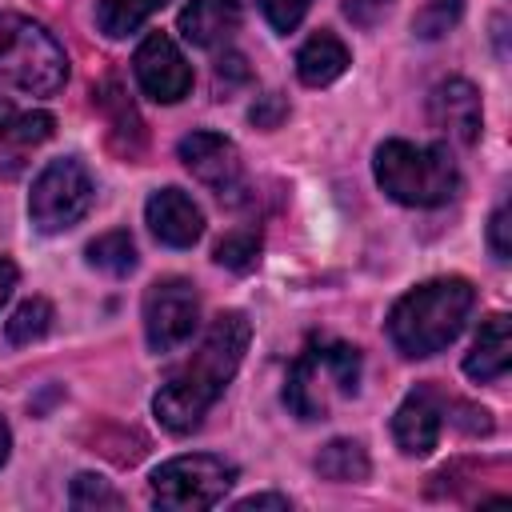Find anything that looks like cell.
<instances>
[{"mask_svg": "<svg viewBox=\"0 0 512 512\" xmlns=\"http://www.w3.org/2000/svg\"><path fill=\"white\" fill-rule=\"evenodd\" d=\"M488 248H492V256L500 264L512 260V208L508 204H500L492 212V220H488Z\"/></svg>", "mask_w": 512, "mask_h": 512, "instance_id": "26", "label": "cell"}, {"mask_svg": "<svg viewBox=\"0 0 512 512\" xmlns=\"http://www.w3.org/2000/svg\"><path fill=\"white\" fill-rule=\"evenodd\" d=\"M252 508H280V512H288L292 504H288V496H272V492H260V496H244V500H236V512H252Z\"/></svg>", "mask_w": 512, "mask_h": 512, "instance_id": "30", "label": "cell"}, {"mask_svg": "<svg viewBox=\"0 0 512 512\" xmlns=\"http://www.w3.org/2000/svg\"><path fill=\"white\" fill-rule=\"evenodd\" d=\"M12 116H16V108H12V100H8V96H0V132L8 128V120H12Z\"/></svg>", "mask_w": 512, "mask_h": 512, "instance_id": "33", "label": "cell"}, {"mask_svg": "<svg viewBox=\"0 0 512 512\" xmlns=\"http://www.w3.org/2000/svg\"><path fill=\"white\" fill-rule=\"evenodd\" d=\"M460 12H464V0H428L412 16V32L420 40H440L444 32H452L460 24Z\"/></svg>", "mask_w": 512, "mask_h": 512, "instance_id": "22", "label": "cell"}, {"mask_svg": "<svg viewBox=\"0 0 512 512\" xmlns=\"http://www.w3.org/2000/svg\"><path fill=\"white\" fill-rule=\"evenodd\" d=\"M316 472H320L324 480H332V484H360V480H368L372 464H368V452H364L360 440H344V436H340V440H328V444L320 448Z\"/></svg>", "mask_w": 512, "mask_h": 512, "instance_id": "17", "label": "cell"}, {"mask_svg": "<svg viewBox=\"0 0 512 512\" xmlns=\"http://www.w3.org/2000/svg\"><path fill=\"white\" fill-rule=\"evenodd\" d=\"M200 324V296L184 276H164L144 292V340L152 352H176Z\"/></svg>", "mask_w": 512, "mask_h": 512, "instance_id": "8", "label": "cell"}, {"mask_svg": "<svg viewBox=\"0 0 512 512\" xmlns=\"http://www.w3.org/2000/svg\"><path fill=\"white\" fill-rule=\"evenodd\" d=\"M168 0H100L96 4V24L104 36L120 40L128 32H136L152 12H160Z\"/></svg>", "mask_w": 512, "mask_h": 512, "instance_id": "19", "label": "cell"}, {"mask_svg": "<svg viewBox=\"0 0 512 512\" xmlns=\"http://www.w3.org/2000/svg\"><path fill=\"white\" fill-rule=\"evenodd\" d=\"M8 452H12V432H8V424L0 420V468H4V460H8Z\"/></svg>", "mask_w": 512, "mask_h": 512, "instance_id": "32", "label": "cell"}, {"mask_svg": "<svg viewBox=\"0 0 512 512\" xmlns=\"http://www.w3.org/2000/svg\"><path fill=\"white\" fill-rule=\"evenodd\" d=\"M440 424H444V404H440L436 388L420 384L400 400V408L392 416V440L404 456H428L440 440Z\"/></svg>", "mask_w": 512, "mask_h": 512, "instance_id": "12", "label": "cell"}, {"mask_svg": "<svg viewBox=\"0 0 512 512\" xmlns=\"http://www.w3.org/2000/svg\"><path fill=\"white\" fill-rule=\"evenodd\" d=\"M12 288H16V264H12L8 256H0V308H4V300L12 296Z\"/></svg>", "mask_w": 512, "mask_h": 512, "instance_id": "31", "label": "cell"}, {"mask_svg": "<svg viewBox=\"0 0 512 512\" xmlns=\"http://www.w3.org/2000/svg\"><path fill=\"white\" fill-rule=\"evenodd\" d=\"M180 36L196 48L228 44L240 28V0H188L180 8Z\"/></svg>", "mask_w": 512, "mask_h": 512, "instance_id": "14", "label": "cell"}, {"mask_svg": "<svg viewBox=\"0 0 512 512\" xmlns=\"http://www.w3.org/2000/svg\"><path fill=\"white\" fill-rule=\"evenodd\" d=\"M68 80V56L56 36L16 12H0V88L52 96Z\"/></svg>", "mask_w": 512, "mask_h": 512, "instance_id": "5", "label": "cell"}, {"mask_svg": "<svg viewBox=\"0 0 512 512\" xmlns=\"http://www.w3.org/2000/svg\"><path fill=\"white\" fill-rule=\"evenodd\" d=\"M68 500H72V508H80V512H88V508H120V504H124V496H120L104 476H96V472H80V476L72 480V488H68Z\"/></svg>", "mask_w": 512, "mask_h": 512, "instance_id": "23", "label": "cell"}, {"mask_svg": "<svg viewBox=\"0 0 512 512\" xmlns=\"http://www.w3.org/2000/svg\"><path fill=\"white\" fill-rule=\"evenodd\" d=\"M144 220L152 236L168 248H192L204 236V212L200 204L180 188H160L144 204Z\"/></svg>", "mask_w": 512, "mask_h": 512, "instance_id": "13", "label": "cell"}, {"mask_svg": "<svg viewBox=\"0 0 512 512\" xmlns=\"http://www.w3.org/2000/svg\"><path fill=\"white\" fill-rule=\"evenodd\" d=\"M132 72H136L140 92L152 96L156 104H176L192 88V68L168 32H148L140 40V48L132 56Z\"/></svg>", "mask_w": 512, "mask_h": 512, "instance_id": "9", "label": "cell"}, {"mask_svg": "<svg viewBox=\"0 0 512 512\" xmlns=\"http://www.w3.org/2000/svg\"><path fill=\"white\" fill-rule=\"evenodd\" d=\"M348 64H352V56H348V48L336 32H316L296 52V76L308 88H324V84L340 80Z\"/></svg>", "mask_w": 512, "mask_h": 512, "instance_id": "16", "label": "cell"}, {"mask_svg": "<svg viewBox=\"0 0 512 512\" xmlns=\"http://www.w3.org/2000/svg\"><path fill=\"white\" fill-rule=\"evenodd\" d=\"M52 128H56V120H52L48 112H24V116H12L8 128L0 132V156L8 160V168H20L24 152L36 148V144H44V140L52 136Z\"/></svg>", "mask_w": 512, "mask_h": 512, "instance_id": "18", "label": "cell"}, {"mask_svg": "<svg viewBox=\"0 0 512 512\" xmlns=\"http://www.w3.org/2000/svg\"><path fill=\"white\" fill-rule=\"evenodd\" d=\"M88 264L100 268V272H108V276H128L136 268V244H132V236L124 228H112V232L96 236L88 244Z\"/></svg>", "mask_w": 512, "mask_h": 512, "instance_id": "20", "label": "cell"}, {"mask_svg": "<svg viewBox=\"0 0 512 512\" xmlns=\"http://www.w3.org/2000/svg\"><path fill=\"white\" fill-rule=\"evenodd\" d=\"M284 116H288V104H284V96H276V92H268V96H260V100L252 104V124H256V128H276Z\"/></svg>", "mask_w": 512, "mask_h": 512, "instance_id": "29", "label": "cell"}, {"mask_svg": "<svg viewBox=\"0 0 512 512\" xmlns=\"http://www.w3.org/2000/svg\"><path fill=\"white\" fill-rule=\"evenodd\" d=\"M360 388V352L344 340H312L288 368L284 404L300 420H324L336 396Z\"/></svg>", "mask_w": 512, "mask_h": 512, "instance_id": "4", "label": "cell"}, {"mask_svg": "<svg viewBox=\"0 0 512 512\" xmlns=\"http://www.w3.org/2000/svg\"><path fill=\"white\" fill-rule=\"evenodd\" d=\"M248 340H252V324L244 312H220L208 332L200 336V344L192 348V356L172 368V376L160 384L156 400H152V412L156 420L184 436V432H196L208 416V408L220 400V392L228 388V380L236 376L244 352H248Z\"/></svg>", "mask_w": 512, "mask_h": 512, "instance_id": "1", "label": "cell"}, {"mask_svg": "<svg viewBox=\"0 0 512 512\" xmlns=\"http://www.w3.org/2000/svg\"><path fill=\"white\" fill-rule=\"evenodd\" d=\"M236 464L212 452H192V456H172L152 472V500L168 512H196V508H216L232 484H236Z\"/></svg>", "mask_w": 512, "mask_h": 512, "instance_id": "6", "label": "cell"}, {"mask_svg": "<svg viewBox=\"0 0 512 512\" xmlns=\"http://www.w3.org/2000/svg\"><path fill=\"white\" fill-rule=\"evenodd\" d=\"M256 4H260L264 20H268L276 32H292V28L304 20V12L312 8V0H256Z\"/></svg>", "mask_w": 512, "mask_h": 512, "instance_id": "25", "label": "cell"}, {"mask_svg": "<svg viewBox=\"0 0 512 512\" xmlns=\"http://www.w3.org/2000/svg\"><path fill=\"white\" fill-rule=\"evenodd\" d=\"M476 288L464 276H436L404 292L388 312V340L400 356L424 360L444 352L468 324Z\"/></svg>", "mask_w": 512, "mask_h": 512, "instance_id": "2", "label": "cell"}, {"mask_svg": "<svg viewBox=\"0 0 512 512\" xmlns=\"http://www.w3.org/2000/svg\"><path fill=\"white\" fill-rule=\"evenodd\" d=\"M256 260H260V232H252V228L228 232V236L216 244V264H224V268H232V272H248Z\"/></svg>", "mask_w": 512, "mask_h": 512, "instance_id": "24", "label": "cell"}, {"mask_svg": "<svg viewBox=\"0 0 512 512\" xmlns=\"http://www.w3.org/2000/svg\"><path fill=\"white\" fill-rule=\"evenodd\" d=\"M428 120L440 136H448L456 144H476L480 128H484V108H480L476 84H468L460 76L440 80L428 96Z\"/></svg>", "mask_w": 512, "mask_h": 512, "instance_id": "11", "label": "cell"}, {"mask_svg": "<svg viewBox=\"0 0 512 512\" xmlns=\"http://www.w3.org/2000/svg\"><path fill=\"white\" fill-rule=\"evenodd\" d=\"M248 80V68H244V56H236V52H228V56H220L216 60V96L224 100L236 84H244Z\"/></svg>", "mask_w": 512, "mask_h": 512, "instance_id": "27", "label": "cell"}, {"mask_svg": "<svg viewBox=\"0 0 512 512\" xmlns=\"http://www.w3.org/2000/svg\"><path fill=\"white\" fill-rule=\"evenodd\" d=\"M512 364V340H508V316L496 312L480 324L468 356H464V376L476 380V384H488V380H500Z\"/></svg>", "mask_w": 512, "mask_h": 512, "instance_id": "15", "label": "cell"}, {"mask_svg": "<svg viewBox=\"0 0 512 512\" xmlns=\"http://www.w3.org/2000/svg\"><path fill=\"white\" fill-rule=\"evenodd\" d=\"M92 200H96V184H92L88 168L76 156H56L32 180L28 220L40 232H64L88 216Z\"/></svg>", "mask_w": 512, "mask_h": 512, "instance_id": "7", "label": "cell"}, {"mask_svg": "<svg viewBox=\"0 0 512 512\" xmlns=\"http://www.w3.org/2000/svg\"><path fill=\"white\" fill-rule=\"evenodd\" d=\"M52 320H56L52 304H48L44 296H32V300H24V304L8 316L4 336H8V344H16V348H20V344H36L40 336H48Z\"/></svg>", "mask_w": 512, "mask_h": 512, "instance_id": "21", "label": "cell"}, {"mask_svg": "<svg viewBox=\"0 0 512 512\" xmlns=\"http://www.w3.org/2000/svg\"><path fill=\"white\" fill-rule=\"evenodd\" d=\"M176 152H180L184 168H188L200 184H208L212 192L232 196V192L240 188L244 164H240V148H236L228 136H220V132H188Z\"/></svg>", "mask_w": 512, "mask_h": 512, "instance_id": "10", "label": "cell"}, {"mask_svg": "<svg viewBox=\"0 0 512 512\" xmlns=\"http://www.w3.org/2000/svg\"><path fill=\"white\" fill-rule=\"evenodd\" d=\"M392 8V0H344V16L360 28H372L384 20V12Z\"/></svg>", "mask_w": 512, "mask_h": 512, "instance_id": "28", "label": "cell"}, {"mask_svg": "<svg viewBox=\"0 0 512 512\" xmlns=\"http://www.w3.org/2000/svg\"><path fill=\"white\" fill-rule=\"evenodd\" d=\"M376 184L408 208H440L460 192V168L444 144L384 140L376 148Z\"/></svg>", "mask_w": 512, "mask_h": 512, "instance_id": "3", "label": "cell"}]
</instances>
